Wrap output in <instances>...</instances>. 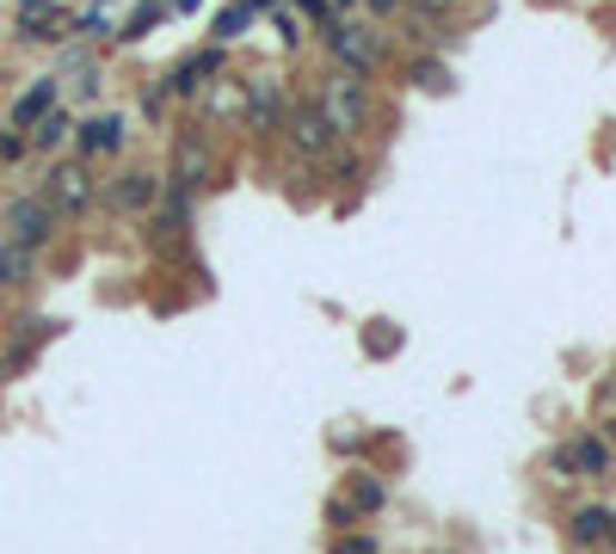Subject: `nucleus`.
<instances>
[{"label": "nucleus", "instance_id": "obj_12", "mask_svg": "<svg viewBox=\"0 0 616 554\" xmlns=\"http://www.w3.org/2000/svg\"><path fill=\"white\" fill-rule=\"evenodd\" d=\"M203 172H210V160H203V148L186 136V142H179V172H173V191H186V198H191V185H203Z\"/></svg>", "mask_w": 616, "mask_h": 554}, {"label": "nucleus", "instance_id": "obj_17", "mask_svg": "<svg viewBox=\"0 0 616 554\" xmlns=\"http://www.w3.org/2000/svg\"><path fill=\"white\" fill-rule=\"evenodd\" d=\"M247 26H254V0H247V7H228V13L216 19V38H241Z\"/></svg>", "mask_w": 616, "mask_h": 554}, {"label": "nucleus", "instance_id": "obj_2", "mask_svg": "<svg viewBox=\"0 0 616 554\" xmlns=\"http://www.w3.org/2000/svg\"><path fill=\"white\" fill-rule=\"evenodd\" d=\"M321 111L327 123H334V136H358L364 123H370V92H364V80H327V92H321Z\"/></svg>", "mask_w": 616, "mask_h": 554}, {"label": "nucleus", "instance_id": "obj_9", "mask_svg": "<svg viewBox=\"0 0 616 554\" xmlns=\"http://www.w3.org/2000/svg\"><path fill=\"white\" fill-rule=\"evenodd\" d=\"M123 148V118H87L81 123V155H118Z\"/></svg>", "mask_w": 616, "mask_h": 554}, {"label": "nucleus", "instance_id": "obj_27", "mask_svg": "<svg viewBox=\"0 0 616 554\" xmlns=\"http://www.w3.org/2000/svg\"><path fill=\"white\" fill-rule=\"evenodd\" d=\"M339 7H346V0H339Z\"/></svg>", "mask_w": 616, "mask_h": 554}, {"label": "nucleus", "instance_id": "obj_7", "mask_svg": "<svg viewBox=\"0 0 616 554\" xmlns=\"http://www.w3.org/2000/svg\"><path fill=\"white\" fill-rule=\"evenodd\" d=\"M31 284H38V253L0 240V290H31Z\"/></svg>", "mask_w": 616, "mask_h": 554}, {"label": "nucleus", "instance_id": "obj_5", "mask_svg": "<svg viewBox=\"0 0 616 554\" xmlns=\"http://www.w3.org/2000/svg\"><path fill=\"white\" fill-rule=\"evenodd\" d=\"M106 198L118 204V210H155V204H161V179H155V172H118Z\"/></svg>", "mask_w": 616, "mask_h": 554}, {"label": "nucleus", "instance_id": "obj_16", "mask_svg": "<svg viewBox=\"0 0 616 554\" xmlns=\"http://www.w3.org/2000/svg\"><path fill=\"white\" fill-rule=\"evenodd\" d=\"M26 142H31V148H43V155H50V148H62V142H68V118H62V111H43V118L31 123Z\"/></svg>", "mask_w": 616, "mask_h": 554}, {"label": "nucleus", "instance_id": "obj_18", "mask_svg": "<svg viewBox=\"0 0 616 554\" xmlns=\"http://www.w3.org/2000/svg\"><path fill=\"white\" fill-rule=\"evenodd\" d=\"M414 75H419V87H450V68H438V62H419Z\"/></svg>", "mask_w": 616, "mask_h": 554}, {"label": "nucleus", "instance_id": "obj_1", "mask_svg": "<svg viewBox=\"0 0 616 554\" xmlns=\"http://www.w3.org/2000/svg\"><path fill=\"white\" fill-rule=\"evenodd\" d=\"M0 228H7V240L43 253L56 240V228H62V216H56L43 198H13V204H7V216H0Z\"/></svg>", "mask_w": 616, "mask_h": 554}, {"label": "nucleus", "instance_id": "obj_13", "mask_svg": "<svg viewBox=\"0 0 616 554\" xmlns=\"http://www.w3.org/2000/svg\"><path fill=\"white\" fill-rule=\"evenodd\" d=\"M186 216H191V198H186V191H173V198H167V210L155 216L148 228H155V240H179V235H186Z\"/></svg>", "mask_w": 616, "mask_h": 554}, {"label": "nucleus", "instance_id": "obj_21", "mask_svg": "<svg viewBox=\"0 0 616 554\" xmlns=\"http://www.w3.org/2000/svg\"><path fill=\"white\" fill-rule=\"evenodd\" d=\"M155 19H161V7H142V13H136V19H130V38H142V31H148V26H155Z\"/></svg>", "mask_w": 616, "mask_h": 554}, {"label": "nucleus", "instance_id": "obj_6", "mask_svg": "<svg viewBox=\"0 0 616 554\" xmlns=\"http://www.w3.org/2000/svg\"><path fill=\"white\" fill-rule=\"evenodd\" d=\"M562 456H567V468H574V481L579 475H592V481H598V475H610V444H604V437H574V444H562Z\"/></svg>", "mask_w": 616, "mask_h": 554}, {"label": "nucleus", "instance_id": "obj_25", "mask_svg": "<svg viewBox=\"0 0 616 554\" xmlns=\"http://www.w3.org/2000/svg\"><path fill=\"white\" fill-rule=\"evenodd\" d=\"M604 548H616V512H610V536H604Z\"/></svg>", "mask_w": 616, "mask_h": 554}, {"label": "nucleus", "instance_id": "obj_3", "mask_svg": "<svg viewBox=\"0 0 616 554\" xmlns=\"http://www.w3.org/2000/svg\"><path fill=\"white\" fill-rule=\"evenodd\" d=\"M38 198L50 204L56 216H87L93 210V172H87L81 160H68V167L50 172V185H43Z\"/></svg>", "mask_w": 616, "mask_h": 554}, {"label": "nucleus", "instance_id": "obj_22", "mask_svg": "<svg viewBox=\"0 0 616 554\" xmlns=\"http://www.w3.org/2000/svg\"><path fill=\"white\" fill-rule=\"evenodd\" d=\"M302 7H308L315 19H321V26H334V7H327V0H302Z\"/></svg>", "mask_w": 616, "mask_h": 554}, {"label": "nucleus", "instance_id": "obj_28", "mask_svg": "<svg viewBox=\"0 0 616 554\" xmlns=\"http://www.w3.org/2000/svg\"><path fill=\"white\" fill-rule=\"evenodd\" d=\"M0 80H7V75H0Z\"/></svg>", "mask_w": 616, "mask_h": 554}, {"label": "nucleus", "instance_id": "obj_14", "mask_svg": "<svg viewBox=\"0 0 616 554\" xmlns=\"http://www.w3.org/2000/svg\"><path fill=\"white\" fill-rule=\"evenodd\" d=\"M216 68H222V50H203L198 62H186V68H179V75H173V87H167V92H198V87H203V75H216Z\"/></svg>", "mask_w": 616, "mask_h": 554}, {"label": "nucleus", "instance_id": "obj_4", "mask_svg": "<svg viewBox=\"0 0 616 554\" xmlns=\"http://www.w3.org/2000/svg\"><path fill=\"white\" fill-rule=\"evenodd\" d=\"M284 130H290V148H296V155H308V160H321L327 142H334V123H327L315 106L290 111V123H284Z\"/></svg>", "mask_w": 616, "mask_h": 554}, {"label": "nucleus", "instance_id": "obj_20", "mask_svg": "<svg viewBox=\"0 0 616 554\" xmlns=\"http://www.w3.org/2000/svg\"><path fill=\"white\" fill-rule=\"evenodd\" d=\"M334 554H376V542H370V536H339Z\"/></svg>", "mask_w": 616, "mask_h": 554}, {"label": "nucleus", "instance_id": "obj_15", "mask_svg": "<svg viewBox=\"0 0 616 554\" xmlns=\"http://www.w3.org/2000/svg\"><path fill=\"white\" fill-rule=\"evenodd\" d=\"M351 512H382V505H389V487H382V481L376 475H351Z\"/></svg>", "mask_w": 616, "mask_h": 554}, {"label": "nucleus", "instance_id": "obj_8", "mask_svg": "<svg viewBox=\"0 0 616 554\" xmlns=\"http://www.w3.org/2000/svg\"><path fill=\"white\" fill-rule=\"evenodd\" d=\"M567 530H574L579 548H604V536H610V505H579V512L567 517Z\"/></svg>", "mask_w": 616, "mask_h": 554}, {"label": "nucleus", "instance_id": "obj_10", "mask_svg": "<svg viewBox=\"0 0 616 554\" xmlns=\"http://www.w3.org/2000/svg\"><path fill=\"white\" fill-rule=\"evenodd\" d=\"M43 111H56V80H38V87L19 99V106H13V123H7V130H31Z\"/></svg>", "mask_w": 616, "mask_h": 554}, {"label": "nucleus", "instance_id": "obj_26", "mask_svg": "<svg viewBox=\"0 0 616 554\" xmlns=\"http://www.w3.org/2000/svg\"><path fill=\"white\" fill-rule=\"evenodd\" d=\"M0 383H7V364H0Z\"/></svg>", "mask_w": 616, "mask_h": 554}, {"label": "nucleus", "instance_id": "obj_23", "mask_svg": "<svg viewBox=\"0 0 616 554\" xmlns=\"http://www.w3.org/2000/svg\"><path fill=\"white\" fill-rule=\"evenodd\" d=\"M444 7H450V0H419V13H426V19H431V13H444Z\"/></svg>", "mask_w": 616, "mask_h": 554}, {"label": "nucleus", "instance_id": "obj_19", "mask_svg": "<svg viewBox=\"0 0 616 554\" xmlns=\"http://www.w3.org/2000/svg\"><path fill=\"white\" fill-rule=\"evenodd\" d=\"M26 136H19V130H0V160H19V155H26Z\"/></svg>", "mask_w": 616, "mask_h": 554}, {"label": "nucleus", "instance_id": "obj_24", "mask_svg": "<svg viewBox=\"0 0 616 554\" xmlns=\"http://www.w3.org/2000/svg\"><path fill=\"white\" fill-rule=\"evenodd\" d=\"M370 7H376V13H382V19H389L395 7H401V0H370Z\"/></svg>", "mask_w": 616, "mask_h": 554}, {"label": "nucleus", "instance_id": "obj_11", "mask_svg": "<svg viewBox=\"0 0 616 554\" xmlns=\"http://www.w3.org/2000/svg\"><path fill=\"white\" fill-rule=\"evenodd\" d=\"M247 123H254V130H271V123H278V80H254V87H247Z\"/></svg>", "mask_w": 616, "mask_h": 554}]
</instances>
